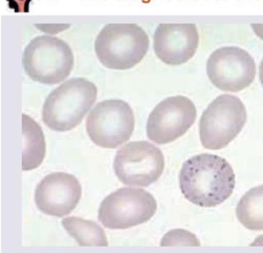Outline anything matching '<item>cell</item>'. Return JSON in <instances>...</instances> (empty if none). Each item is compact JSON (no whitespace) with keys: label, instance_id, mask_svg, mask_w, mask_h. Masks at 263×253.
<instances>
[{"label":"cell","instance_id":"13","mask_svg":"<svg viewBox=\"0 0 263 253\" xmlns=\"http://www.w3.org/2000/svg\"><path fill=\"white\" fill-rule=\"evenodd\" d=\"M22 170L34 169L42 164L46 153L45 137L41 127L32 118L22 114Z\"/></svg>","mask_w":263,"mask_h":253},{"label":"cell","instance_id":"15","mask_svg":"<svg viewBox=\"0 0 263 253\" xmlns=\"http://www.w3.org/2000/svg\"><path fill=\"white\" fill-rule=\"evenodd\" d=\"M62 224L80 246H107L102 228L96 222L75 216L64 218Z\"/></svg>","mask_w":263,"mask_h":253},{"label":"cell","instance_id":"17","mask_svg":"<svg viewBox=\"0 0 263 253\" xmlns=\"http://www.w3.org/2000/svg\"><path fill=\"white\" fill-rule=\"evenodd\" d=\"M251 26L256 35L263 40V24H251Z\"/></svg>","mask_w":263,"mask_h":253},{"label":"cell","instance_id":"11","mask_svg":"<svg viewBox=\"0 0 263 253\" xmlns=\"http://www.w3.org/2000/svg\"><path fill=\"white\" fill-rule=\"evenodd\" d=\"M81 196L82 187L75 176L57 172L47 175L38 183L34 201L43 213L60 218L74 210Z\"/></svg>","mask_w":263,"mask_h":253},{"label":"cell","instance_id":"14","mask_svg":"<svg viewBox=\"0 0 263 253\" xmlns=\"http://www.w3.org/2000/svg\"><path fill=\"white\" fill-rule=\"evenodd\" d=\"M239 222L251 230H263V185L247 191L236 208Z\"/></svg>","mask_w":263,"mask_h":253},{"label":"cell","instance_id":"8","mask_svg":"<svg viewBox=\"0 0 263 253\" xmlns=\"http://www.w3.org/2000/svg\"><path fill=\"white\" fill-rule=\"evenodd\" d=\"M113 166L124 184L147 187L162 174L164 158L161 150L149 142L132 141L117 151Z\"/></svg>","mask_w":263,"mask_h":253},{"label":"cell","instance_id":"16","mask_svg":"<svg viewBox=\"0 0 263 253\" xmlns=\"http://www.w3.org/2000/svg\"><path fill=\"white\" fill-rule=\"evenodd\" d=\"M160 245H189L199 246L200 243L196 236L189 231L176 229L169 231L163 237Z\"/></svg>","mask_w":263,"mask_h":253},{"label":"cell","instance_id":"1","mask_svg":"<svg viewBox=\"0 0 263 253\" xmlns=\"http://www.w3.org/2000/svg\"><path fill=\"white\" fill-rule=\"evenodd\" d=\"M180 188L184 197L201 207L219 205L232 194L234 170L222 157L208 153L189 158L179 173Z\"/></svg>","mask_w":263,"mask_h":253},{"label":"cell","instance_id":"4","mask_svg":"<svg viewBox=\"0 0 263 253\" xmlns=\"http://www.w3.org/2000/svg\"><path fill=\"white\" fill-rule=\"evenodd\" d=\"M24 70L33 81L55 84L66 79L74 65V56L68 44L48 35L33 38L25 48L22 57Z\"/></svg>","mask_w":263,"mask_h":253},{"label":"cell","instance_id":"18","mask_svg":"<svg viewBox=\"0 0 263 253\" xmlns=\"http://www.w3.org/2000/svg\"><path fill=\"white\" fill-rule=\"evenodd\" d=\"M259 73L260 82L263 87V59L259 66Z\"/></svg>","mask_w":263,"mask_h":253},{"label":"cell","instance_id":"9","mask_svg":"<svg viewBox=\"0 0 263 253\" xmlns=\"http://www.w3.org/2000/svg\"><path fill=\"white\" fill-rule=\"evenodd\" d=\"M206 72L211 83L217 88L237 92L253 82L256 66L254 59L244 49L234 46L222 47L210 55Z\"/></svg>","mask_w":263,"mask_h":253},{"label":"cell","instance_id":"5","mask_svg":"<svg viewBox=\"0 0 263 253\" xmlns=\"http://www.w3.org/2000/svg\"><path fill=\"white\" fill-rule=\"evenodd\" d=\"M247 118L246 107L237 96H218L209 105L200 119L202 145L211 150L226 147L241 131Z\"/></svg>","mask_w":263,"mask_h":253},{"label":"cell","instance_id":"10","mask_svg":"<svg viewBox=\"0 0 263 253\" xmlns=\"http://www.w3.org/2000/svg\"><path fill=\"white\" fill-rule=\"evenodd\" d=\"M197 110L194 103L183 95L168 97L149 114L146 124L148 138L157 144H165L185 134L194 123Z\"/></svg>","mask_w":263,"mask_h":253},{"label":"cell","instance_id":"2","mask_svg":"<svg viewBox=\"0 0 263 253\" xmlns=\"http://www.w3.org/2000/svg\"><path fill=\"white\" fill-rule=\"evenodd\" d=\"M98 90L82 77L69 79L52 90L42 109V120L56 131L71 130L78 125L97 100Z\"/></svg>","mask_w":263,"mask_h":253},{"label":"cell","instance_id":"6","mask_svg":"<svg viewBox=\"0 0 263 253\" xmlns=\"http://www.w3.org/2000/svg\"><path fill=\"white\" fill-rule=\"evenodd\" d=\"M157 202L145 190L119 188L106 197L98 209V220L104 227L125 229L148 221L157 210Z\"/></svg>","mask_w":263,"mask_h":253},{"label":"cell","instance_id":"7","mask_svg":"<svg viewBox=\"0 0 263 253\" xmlns=\"http://www.w3.org/2000/svg\"><path fill=\"white\" fill-rule=\"evenodd\" d=\"M135 126L133 111L126 102L106 100L97 103L87 116V133L97 146L116 148L130 138Z\"/></svg>","mask_w":263,"mask_h":253},{"label":"cell","instance_id":"12","mask_svg":"<svg viewBox=\"0 0 263 253\" xmlns=\"http://www.w3.org/2000/svg\"><path fill=\"white\" fill-rule=\"evenodd\" d=\"M199 34L195 24H160L154 35V49L165 64L178 65L195 54Z\"/></svg>","mask_w":263,"mask_h":253},{"label":"cell","instance_id":"3","mask_svg":"<svg viewBox=\"0 0 263 253\" xmlns=\"http://www.w3.org/2000/svg\"><path fill=\"white\" fill-rule=\"evenodd\" d=\"M149 44L148 35L137 24H108L98 34L95 50L104 66L126 70L141 61L148 50Z\"/></svg>","mask_w":263,"mask_h":253}]
</instances>
